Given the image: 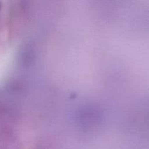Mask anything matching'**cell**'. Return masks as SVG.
<instances>
[]
</instances>
